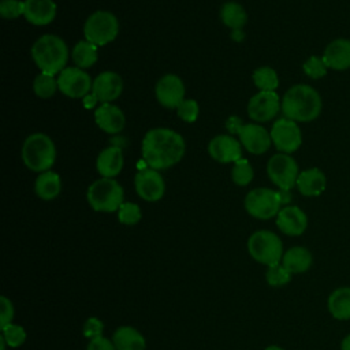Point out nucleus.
Returning a JSON list of instances; mask_svg holds the SVG:
<instances>
[{
  "instance_id": "f257e3e1",
  "label": "nucleus",
  "mask_w": 350,
  "mask_h": 350,
  "mask_svg": "<svg viewBox=\"0 0 350 350\" xmlns=\"http://www.w3.org/2000/svg\"><path fill=\"white\" fill-rule=\"evenodd\" d=\"M186 144L183 137L164 127L149 130L141 145L142 159L153 170H167L179 163L185 154Z\"/></svg>"
},
{
  "instance_id": "f03ea898",
  "label": "nucleus",
  "mask_w": 350,
  "mask_h": 350,
  "mask_svg": "<svg viewBox=\"0 0 350 350\" xmlns=\"http://www.w3.org/2000/svg\"><path fill=\"white\" fill-rule=\"evenodd\" d=\"M323 108L319 92L309 85L291 86L282 98V112L284 118L294 122H312L319 118Z\"/></svg>"
},
{
  "instance_id": "7ed1b4c3",
  "label": "nucleus",
  "mask_w": 350,
  "mask_h": 350,
  "mask_svg": "<svg viewBox=\"0 0 350 350\" xmlns=\"http://www.w3.org/2000/svg\"><path fill=\"white\" fill-rule=\"evenodd\" d=\"M31 57L41 72L55 75L66 68L68 48L59 36L44 34L33 44Z\"/></svg>"
},
{
  "instance_id": "20e7f679",
  "label": "nucleus",
  "mask_w": 350,
  "mask_h": 350,
  "mask_svg": "<svg viewBox=\"0 0 350 350\" xmlns=\"http://www.w3.org/2000/svg\"><path fill=\"white\" fill-rule=\"evenodd\" d=\"M22 161L34 172L49 171L56 161V148L51 137L34 133L26 137L22 145Z\"/></svg>"
},
{
  "instance_id": "39448f33",
  "label": "nucleus",
  "mask_w": 350,
  "mask_h": 350,
  "mask_svg": "<svg viewBox=\"0 0 350 350\" xmlns=\"http://www.w3.org/2000/svg\"><path fill=\"white\" fill-rule=\"evenodd\" d=\"M86 198L96 212H118L124 202V191L113 178H100L88 187Z\"/></svg>"
},
{
  "instance_id": "423d86ee",
  "label": "nucleus",
  "mask_w": 350,
  "mask_h": 350,
  "mask_svg": "<svg viewBox=\"0 0 350 350\" xmlns=\"http://www.w3.org/2000/svg\"><path fill=\"white\" fill-rule=\"evenodd\" d=\"M247 252L252 258L267 267L279 264L284 253L280 238L268 230H258L249 237Z\"/></svg>"
},
{
  "instance_id": "0eeeda50",
  "label": "nucleus",
  "mask_w": 350,
  "mask_h": 350,
  "mask_svg": "<svg viewBox=\"0 0 350 350\" xmlns=\"http://www.w3.org/2000/svg\"><path fill=\"white\" fill-rule=\"evenodd\" d=\"M119 33L118 18L109 11H96L88 16L83 25V36L89 42L103 46L112 42Z\"/></svg>"
},
{
  "instance_id": "6e6552de",
  "label": "nucleus",
  "mask_w": 350,
  "mask_h": 350,
  "mask_svg": "<svg viewBox=\"0 0 350 350\" xmlns=\"http://www.w3.org/2000/svg\"><path fill=\"white\" fill-rule=\"evenodd\" d=\"M282 205L279 191L268 187H257L250 190L245 197L246 212L260 220L272 219L279 213Z\"/></svg>"
},
{
  "instance_id": "1a4fd4ad",
  "label": "nucleus",
  "mask_w": 350,
  "mask_h": 350,
  "mask_svg": "<svg viewBox=\"0 0 350 350\" xmlns=\"http://www.w3.org/2000/svg\"><path fill=\"white\" fill-rule=\"evenodd\" d=\"M267 174L273 185L280 190L290 191L299 175L297 161L287 153H276L267 163Z\"/></svg>"
},
{
  "instance_id": "9d476101",
  "label": "nucleus",
  "mask_w": 350,
  "mask_h": 350,
  "mask_svg": "<svg viewBox=\"0 0 350 350\" xmlns=\"http://www.w3.org/2000/svg\"><path fill=\"white\" fill-rule=\"evenodd\" d=\"M92 86L93 81L90 75L79 67H66L59 72L57 88L67 97H85L92 92Z\"/></svg>"
},
{
  "instance_id": "9b49d317",
  "label": "nucleus",
  "mask_w": 350,
  "mask_h": 350,
  "mask_svg": "<svg viewBox=\"0 0 350 350\" xmlns=\"http://www.w3.org/2000/svg\"><path fill=\"white\" fill-rule=\"evenodd\" d=\"M271 138L275 148L280 153L287 154L295 152L302 144L301 129L297 122L287 118H280L273 123L271 129Z\"/></svg>"
},
{
  "instance_id": "f8f14e48",
  "label": "nucleus",
  "mask_w": 350,
  "mask_h": 350,
  "mask_svg": "<svg viewBox=\"0 0 350 350\" xmlns=\"http://www.w3.org/2000/svg\"><path fill=\"white\" fill-rule=\"evenodd\" d=\"M134 186L137 194L148 202H156L161 200L165 193V183L161 174L150 167L139 170L135 174Z\"/></svg>"
},
{
  "instance_id": "ddd939ff",
  "label": "nucleus",
  "mask_w": 350,
  "mask_h": 350,
  "mask_svg": "<svg viewBox=\"0 0 350 350\" xmlns=\"http://www.w3.org/2000/svg\"><path fill=\"white\" fill-rule=\"evenodd\" d=\"M282 109V101L275 92H258L247 104V113L256 122H268Z\"/></svg>"
},
{
  "instance_id": "4468645a",
  "label": "nucleus",
  "mask_w": 350,
  "mask_h": 350,
  "mask_svg": "<svg viewBox=\"0 0 350 350\" xmlns=\"http://www.w3.org/2000/svg\"><path fill=\"white\" fill-rule=\"evenodd\" d=\"M157 101L165 108H178L185 100V85L183 81L175 74H167L161 77L154 88Z\"/></svg>"
},
{
  "instance_id": "2eb2a0df",
  "label": "nucleus",
  "mask_w": 350,
  "mask_h": 350,
  "mask_svg": "<svg viewBox=\"0 0 350 350\" xmlns=\"http://www.w3.org/2000/svg\"><path fill=\"white\" fill-rule=\"evenodd\" d=\"M209 156L219 163H235L242 159V145L232 135L220 134L213 137L208 144Z\"/></svg>"
},
{
  "instance_id": "dca6fc26",
  "label": "nucleus",
  "mask_w": 350,
  "mask_h": 350,
  "mask_svg": "<svg viewBox=\"0 0 350 350\" xmlns=\"http://www.w3.org/2000/svg\"><path fill=\"white\" fill-rule=\"evenodd\" d=\"M238 137L242 148H245L252 154L265 153L272 144L271 133H268L262 126L256 123L243 124Z\"/></svg>"
},
{
  "instance_id": "f3484780",
  "label": "nucleus",
  "mask_w": 350,
  "mask_h": 350,
  "mask_svg": "<svg viewBox=\"0 0 350 350\" xmlns=\"http://www.w3.org/2000/svg\"><path fill=\"white\" fill-rule=\"evenodd\" d=\"M123 90L122 77L115 71H103L100 72L92 86V93L97 98V101L111 103L116 100Z\"/></svg>"
},
{
  "instance_id": "a211bd4d",
  "label": "nucleus",
  "mask_w": 350,
  "mask_h": 350,
  "mask_svg": "<svg viewBox=\"0 0 350 350\" xmlns=\"http://www.w3.org/2000/svg\"><path fill=\"white\" fill-rule=\"evenodd\" d=\"M276 226L283 234L298 237L305 232L308 227V217L301 208L295 205H287L282 208L276 215Z\"/></svg>"
},
{
  "instance_id": "6ab92c4d",
  "label": "nucleus",
  "mask_w": 350,
  "mask_h": 350,
  "mask_svg": "<svg viewBox=\"0 0 350 350\" xmlns=\"http://www.w3.org/2000/svg\"><path fill=\"white\" fill-rule=\"evenodd\" d=\"M94 122L107 134H118L123 130L126 119L119 107L111 103H103L94 111Z\"/></svg>"
},
{
  "instance_id": "aec40b11",
  "label": "nucleus",
  "mask_w": 350,
  "mask_h": 350,
  "mask_svg": "<svg viewBox=\"0 0 350 350\" xmlns=\"http://www.w3.org/2000/svg\"><path fill=\"white\" fill-rule=\"evenodd\" d=\"M323 60L328 68L343 71L350 68V40L336 38L332 40L324 49Z\"/></svg>"
},
{
  "instance_id": "412c9836",
  "label": "nucleus",
  "mask_w": 350,
  "mask_h": 350,
  "mask_svg": "<svg viewBox=\"0 0 350 350\" xmlns=\"http://www.w3.org/2000/svg\"><path fill=\"white\" fill-rule=\"evenodd\" d=\"M56 3L53 0H25L23 16L34 26L49 25L56 16Z\"/></svg>"
},
{
  "instance_id": "4be33fe9",
  "label": "nucleus",
  "mask_w": 350,
  "mask_h": 350,
  "mask_svg": "<svg viewBox=\"0 0 350 350\" xmlns=\"http://www.w3.org/2000/svg\"><path fill=\"white\" fill-rule=\"evenodd\" d=\"M123 161L122 148L118 145H111L98 153L96 159V168L103 178H113L120 174Z\"/></svg>"
},
{
  "instance_id": "5701e85b",
  "label": "nucleus",
  "mask_w": 350,
  "mask_h": 350,
  "mask_svg": "<svg viewBox=\"0 0 350 350\" xmlns=\"http://www.w3.org/2000/svg\"><path fill=\"white\" fill-rule=\"evenodd\" d=\"M295 186L302 196L317 197L325 190L327 178L321 170L316 167L308 168L299 172Z\"/></svg>"
},
{
  "instance_id": "b1692460",
  "label": "nucleus",
  "mask_w": 350,
  "mask_h": 350,
  "mask_svg": "<svg viewBox=\"0 0 350 350\" xmlns=\"http://www.w3.org/2000/svg\"><path fill=\"white\" fill-rule=\"evenodd\" d=\"M282 265L293 275V273H304L306 272L313 262L312 253L304 246H293L283 253Z\"/></svg>"
},
{
  "instance_id": "393cba45",
  "label": "nucleus",
  "mask_w": 350,
  "mask_h": 350,
  "mask_svg": "<svg viewBox=\"0 0 350 350\" xmlns=\"http://www.w3.org/2000/svg\"><path fill=\"white\" fill-rule=\"evenodd\" d=\"M328 312L336 320H350V287L343 286L335 288L327 301Z\"/></svg>"
},
{
  "instance_id": "a878e982",
  "label": "nucleus",
  "mask_w": 350,
  "mask_h": 350,
  "mask_svg": "<svg viewBox=\"0 0 350 350\" xmlns=\"http://www.w3.org/2000/svg\"><path fill=\"white\" fill-rule=\"evenodd\" d=\"M112 342L116 350H145V338L130 325L119 327L112 335Z\"/></svg>"
},
{
  "instance_id": "bb28decb",
  "label": "nucleus",
  "mask_w": 350,
  "mask_h": 350,
  "mask_svg": "<svg viewBox=\"0 0 350 350\" xmlns=\"http://www.w3.org/2000/svg\"><path fill=\"white\" fill-rule=\"evenodd\" d=\"M62 190V180L59 174L53 171H45L41 172L36 182H34V191L36 194L44 200V201H51L59 196Z\"/></svg>"
},
{
  "instance_id": "cd10ccee",
  "label": "nucleus",
  "mask_w": 350,
  "mask_h": 350,
  "mask_svg": "<svg viewBox=\"0 0 350 350\" xmlns=\"http://www.w3.org/2000/svg\"><path fill=\"white\" fill-rule=\"evenodd\" d=\"M220 19L227 27L232 30H238L245 26L247 21V14L239 3L227 1L220 8Z\"/></svg>"
},
{
  "instance_id": "c85d7f7f",
  "label": "nucleus",
  "mask_w": 350,
  "mask_h": 350,
  "mask_svg": "<svg viewBox=\"0 0 350 350\" xmlns=\"http://www.w3.org/2000/svg\"><path fill=\"white\" fill-rule=\"evenodd\" d=\"M97 45L89 42L88 40L77 42L71 53L75 67H79L82 70L92 67L97 60Z\"/></svg>"
},
{
  "instance_id": "c756f323",
  "label": "nucleus",
  "mask_w": 350,
  "mask_h": 350,
  "mask_svg": "<svg viewBox=\"0 0 350 350\" xmlns=\"http://www.w3.org/2000/svg\"><path fill=\"white\" fill-rule=\"evenodd\" d=\"M252 78L256 88L261 92H275L276 88L279 86V77L276 71L268 66L256 68Z\"/></svg>"
},
{
  "instance_id": "7c9ffc66",
  "label": "nucleus",
  "mask_w": 350,
  "mask_h": 350,
  "mask_svg": "<svg viewBox=\"0 0 350 350\" xmlns=\"http://www.w3.org/2000/svg\"><path fill=\"white\" fill-rule=\"evenodd\" d=\"M57 89H59L57 88V78H55V75H52V74L40 72L34 78L33 90H34L36 96H38L41 98L52 97Z\"/></svg>"
},
{
  "instance_id": "2f4dec72",
  "label": "nucleus",
  "mask_w": 350,
  "mask_h": 350,
  "mask_svg": "<svg viewBox=\"0 0 350 350\" xmlns=\"http://www.w3.org/2000/svg\"><path fill=\"white\" fill-rule=\"evenodd\" d=\"M253 168L250 163L246 159H239L234 163V167L231 170V179L238 186H246L253 179Z\"/></svg>"
},
{
  "instance_id": "473e14b6",
  "label": "nucleus",
  "mask_w": 350,
  "mask_h": 350,
  "mask_svg": "<svg viewBox=\"0 0 350 350\" xmlns=\"http://www.w3.org/2000/svg\"><path fill=\"white\" fill-rule=\"evenodd\" d=\"M265 279L269 286L282 287L291 280V273L282 265V262H279L276 265L268 267L265 272Z\"/></svg>"
},
{
  "instance_id": "72a5a7b5",
  "label": "nucleus",
  "mask_w": 350,
  "mask_h": 350,
  "mask_svg": "<svg viewBox=\"0 0 350 350\" xmlns=\"http://www.w3.org/2000/svg\"><path fill=\"white\" fill-rule=\"evenodd\" d=\"M142 217L141 208L134 202H123L118 209V220L126 226L137 224Z\"/></svg>"
},
{
  "instance_id": "f704fd0d",
  "label": "nucleus",
  "mask_w": 350,
  "mask_h": 350,
  "mask_svg": "<svg viewBox=\"0 0 350 350\" xmlns=\"http://www.w3.org/2000/svg\"><path fill=\"white\" fill-rule=\"evenodd\" d=\"M1 336L11 347H19L26 340V331L18 324H7L1 328Z\"/></svg>"
},
{
  "instance_id": "c9c22d12",
  "label": "nucleus",
  "mask_w": 350,
  "mask_h": 350,
  "mask_svg": "<svg viewBox=\"0 0 350 350\" xmlns=\"http://www.w3.org/2000/svg\"><path fill=\"white\" fill-rule=\"evenodd\" d=\"M304 72L312 78V79H319L327 74V64L324 63L323 57L320 56H310L306 59V62L302 64Z\"/></svg>"
},
{
  "instance_id": "e433bc0d",
  "label": "nucleus",
  "mask_w": 350,
  "mask_h": 350,
  "mask_svg": "<svg viewBox=\"0 0 350 350\" xmlns=\"http://www.w3.org/2000/svg\"><path fill=\"white\" fill-rule=\"evenodd\" d=\"M176 113L178 116L186 122V123H193L197 120L198 113H200V108L196 100L193 98H185L176 108Z\"/></svg>"
},
{
  "instance_id": "4c0bfd02",
  "label": "nucleus",
  "mask_w": 350,
  "mask_h": 350,
  "mask_svg": "<svg viewBox=\"0 0 350 350\" xmlns=\"http://www.w3.org/2000/svg\"><path fill=\"white\" fill-rule=\"evenodd\" d=\"M25 1L21 0H1L0 1V15L4 19H16L23 15Z\"/></svg>"
},
{
  "instance_id": "58836bf2",
  "label": "nucleus",
  "mask_w": 350,
  "mask_h": 350,
  "mask_svg": "<svg viewBox=\"0 0 350 350\" xmlns=\"http://www.w3.org/2000/svg\"><path fill=\"white\" fill-rule=\"evenodd\" d=\"M103 331H104V324L97 317H90L83 324V336L89 339L103 336Z\"/></svg>"
},
{
  "instance_id": "ea45409f",
  "label": "nucleus",
  "mask_w": 350,
  "mask_h": 350,
  "mask_svg": "<svg viewBox=\"0 0 350 350\" xmlns=\"http://www.w3.org/2000/svg\"><path fill=\"white\" fill-rule=\"evenodd\" d=\"M0 305H1V310H0V328H3L7 324L12 323L14 305H12V302L5 295H1Z\"/></svg>"
},
{
  "instance_id": "a19ab883",
  "label": "nucleus",
  "mask_w": 350,
  "mask_h": 350,
  "mask_svg": "<svg viewBox=\"0 0 350 350\" xmlns=\"http://www.w3.org/2000/svg\"><path fill=\"white\" fill-rule=\"evenodd\" d=\"M86 350H116V347L112 340H109L104 336H97V338L90 339Z\"/></svg>"
},
{
  "instance_id": "79ce46f5",
  "label": "nucleus",
  "mask_w": 350,
  "mask_h": 350,
  "mask_svg": "<svg viewBox=\"0 0 350 350\" xmlns=\"http://www.w3.org/2000/svg\"><path fill=\"white\" fill-rule=\"evenodd\" d=\"M243 127V123H242V119H239L238 116H230L226 122V129L231 133V134H239V131L242 130Z\"/></svg>"
},
{
  "instance_id": "37998d69",
  "label": "nucleus",
  "mask_w": 350,
  "mask_h": 350,
  "mask_svg": "<svg viewBox=\"0 0 350 350\" xmlns=\"http://www.w3.org/2000/svg\"><path fill=\"white\" fill-rule=\"evenodd\" d=\"M97 103H98V101H97V98L93 96V93H89L88 96L83 97V104H85L86 108H92V107H94Z\"/></svg>"
},
{
  "instance_id": "c03bdc74",
  "label": "nucleus",
  "mask_w": 350,
  "mask_h": 350,
  "mask_svg": "<svg viewBox=\"0 0 350 350\" xmlns=\"http://www.w3.org/2000/svg\"><path fill=\"white\" fill-rule=\"evenodd\" d=\"M340 350H350V334L346 335L340 342Z\"/></svg>"
},
{
  "instance_id": "a18cd8bd",
  "label": "nucleus",
  "mask_w": 350,
  "mask_h": 350,
  "mask_svg": "<svg viewBox=\"0 0 350 350\" xmlns=\"http://www.w3.org/2000/svg\"><path fill=\"white\" fill-rule=\"evenodd\" d=\"M232 38L235 41H242L243 40V33H242V29H238V30H232Z\"/></svg>"
},
{
  "instance_id": "49530a36",
  "label": "nucleus",
  "mask_w": 350,
  "mask_h": 350,
  "mask_svg": "<svg viewBox=\"0 0 350 350\" xmlns=\"http://www.w3.org/2000/svg\"><path fill=\"white\" fill-rule=\"evenodd\" d=\"M264 350H284V349H282L280 346H276V345H271V346L265 347Z\"/></svg>"
},
{
  "instance_id": "de8ad7c7",
  "label": "nucleus",
  "mask_w": 350,
  "mask_h": 350,
  "mask_svg": "<svg viewBox=\"0 0 350 350\" xmlns=\"http://www.w3.org/2000/svg\"><path fill=\"white\" fill-rule=\"evenodd\" d=\"M5 345H7L5 339H4L3 336H0V349H1V350H5Z\"/></svg>"
}]
</instances>
